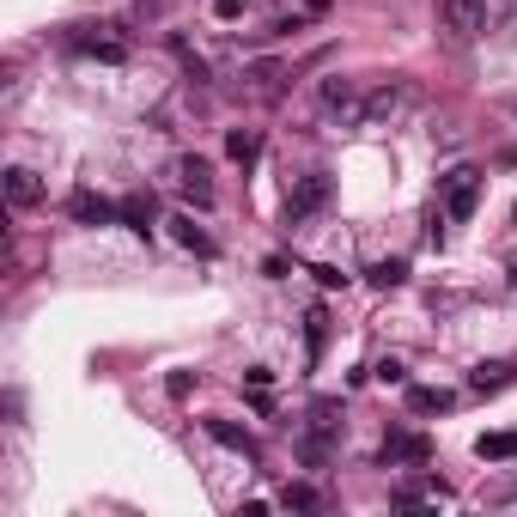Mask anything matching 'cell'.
Here are the masks:
<instances>
[{"mask_svg":"<svg viewBox=\"0 0 517 517\" xmlns=\"http://www.w3.org/2000/svg\"><path fill=\"white\" fill-rule=\"evenodd\" d=\"M323 201H329V177H323V171H311V177H305L299 189H292V195H286V207H280V219H286V226H299V219H305V213H317Z\"/></svg>","mask_w":517,"mask_h":517,"instance_id":"6","label":"cell"},{"mask_svg":"<svg viewBox=\"0 0 517 517\" xmlns=\"http://www.w3.org/2000/svg\"><path fill=\"white\" fill-rule=\"evenodd\" d=\"M475 457H481V463H511V457H517V432H487V438H475Z\"/></svg>","mask_w":517,"mask_h":517,"instance_id":"14","label":"cell"},{"mask_svg":"<svg viewBox=\"0 0 517 517\" xmlns=\"http://www.w3.org/2000/svg\"><path fill=\"white\" fill-rule=\"evenodd\" d=\"M323 110L341 116L347 128H359V110H365V92L353 80H323Z\"/></svg>","mask_w":517,"mask_h":517,"instance_id":"7","label":"cell"},{"mask_svg":"<svg viewBox=\"0 0 517 517\" xmlns=\"http://www.w3.org/2000/svg\"><path fill=\"white\" fill-rule=\"evenodd\" d=\"M7 201H13V207H37V201H43V177L25 171V165H13V171H7Z\"/></svg>","mask_w":517,"mask_h":517,"instance_id":"13","label":"cell"},{"mask_svg":"<svg viewBox=\"0 0 517 517\" xmlns=\"http://www.w3.org/2000/svg\"><path fill=\"white\" fill-rule=\"evenodd\" d=\"M438 25H445L457 43L487 31V0H438Z\"/></svg>","mask_w":517,"mask_h":517,"instance_id":"4","label":"cell"},{"mask_svg":"<svg viewBox=\"0 0 517 517\" xmlns=\"http://www.w3.org/2000/svg\"><path fill=\"white\" fill-rule=\"evenodd\" d=\"M250 80H256V92H280L286 67H280V61H256V67H250Z\"/></svg>","mask_w":517,"mask_h":517,"instance_id":"20","label":"cell"},{"mask_svg":"<svg viewBox=\"0 0 517 517\" xmlns=\"http://www.w3.org/2000/svg\"><path fill=\"white\" fill-rule=\"evenodd\" d=\"M323 341H329V317H323V311H311V317H305V347H311V359L323 353Z\"/></svg>","mask_w":517,"mask_h":517,"instance_id":"22","label":"cell"},{"mask_svg":"<svg viewBox=\"0 0 517 517\" xmlns=\"http://www.w3.org/2000/svg\"><path fill=\"white\" fill-rule=\"evenodd\" d=\"M511 219H517V207H511Z\"/></svg>","mask_w":517,"mask_h":517,"instance_id":"26","label":"cell"},{"mask_svg":"<svg viewBox=\"0 0 517 517\" xmlns=\"http://www.w3.org/2000/svg\"><path fill=\"white\" fill-rule=\"evenodd\" d=\"M171 238H177L183 250H195V256H213V238H207V232L195 226L189 213H177V219H171Z\"/></svg>","mask_w":517,"mask_h":517,"instance_id":"16","label":"cell"},{"mask_svg":"<svg viewBox=\"0 0 517 517\" xmlns=\"http://www.w3.org/2000/svg\"><path fill=\"white\" fill-rule=\"evenodd\" d=\"M177 189H183L195 207H213V177H207L201 159H177Z\"/></svg>","mask_w":517,"mask_h":517,"instance_id":"10","label":"cell"},{"mask_svg":"<svg viewBox=\"0 0 517 517\" xmlns=\"http://www.w3.org/2000/svg\"><path fill=\"white\" fill-rule=\"evenodd\" d=\"M481 171L475 165H457V171H445V177H438V201H445V213L451 219H469L475 213V201H481Z\"/></svg>","mask_w":517,"mask_h":517,"instance_id":"3","label":"cell"},{"mask_svg":"<svg viewBox=\"0 0 517 517\" xmlns=\"http://www.w3.org/2000/svg\"><path fill=\"white\" fill-rule=\"evenodd\" d=\"M67 49H80V55H98V61H128V43L122 37H110V25H80V31H73L67 37Z\"/></svg>","mask_w":517,"mask_h":517,"instance_id":"5","label":"cell"},{"mask_svg":"<svg viewBox=\"0 0 517 517\" xmlns=\"http://www.w3.org/2000/svg\"><path fill=\"white\" fill-rule=\"evenodd\" d=\"M408 408H414V414H445L451 396H445V390H408Z\"/></svg>","mask_w":517,"mask_h":517,"instance_id":"19","label":"cell"},{"mask_svg":"<svg viewBox=\"0 0 517 517\" xmlns=\"http://www.w3.org/2000/svg\"><path fill=\"white\" fill-rule=\"evenodd\" d=\"M67 213L80 219V226H110V219H122V207H110V201H104V195H92V189L73 195V201H67Z\"/></svg>","mask_w":517,"mask_h":517,"instance_id":"11","label":"cell"},{"mask_svg":"<svg viewBox=\"0 0 517 517\" xmlns=\"http://www.w3.org/2000/svg\"><path fill=\"white\" fill-rule=\"evenodd\" d=\"M402 280H408V262H402V256H396V262H378V268H372V286H384V292H390V286H402Z\"/></svg>","mask_w":517,"mask_h":517,"instance_id":"21","label":"cell"},{"mask_svg":"<svg viewBox=\"0 0 517 517\" xmlns=\"http://www.w3.org/2000/svg\"><path fill=\"white\" fill-rule=\"evenodd\" d=\"M469 384H475L481 396H487V390H505V384H511V365H475V378H469Z\"/></svg>","mask_w":517,"mask_h":517,"instance_id":"18","label":"cell"},{"mask_svg":"<svg viewBox=\"0 0 517 517\" xmlns=\"http://www.w3.org/2000/svg\"><path fill=\"white\" fill-rule=\"evenodd\" d=\"M420 104V92L408 86V80H390V86H378L372 98H365V110H359V128H378V122H396V116H408Z\"/></svg>","mask_w":517,"mask_h":517,"instance_id":"2","label":"cell"},{"mask_svg":"<svg viewBox=\"0 0 517 517\" xmlns=\"http://www.w3.org/2000/svg\"><path fill=\"white\" fill-rule=\"evenodd\" d=\"M372 378H378V384H408V372H402V359H378V365H372Z\"/></svg>","mask_w":517,"mask_h":517,"instance_id":"23","label":"cell"},{"mask_svg":"<svg viewBox=\"0 0 517 517\" xmlns=\"http://www.w3.org/2000/svg\"><path fill=\"white\" fill-rule=\"evenodd\" d=\"M280 505H286V511H323V493L305 487V481H286V487H280Z\"/></svg>","mask_w":517,"mask_h":517,"instance_id":"17","label":"cell"},{"mask_svg":"<svg viewBox=\"0 0 517 517\" xmlns=\"http://www.w3.org/2000/svg\"><path fill=\"white\" fill-rule=\"evenodd\" d=\"M335 414H341V402H317V408H311V426H305V438H299V457H305L311 469H323L329 451H335V426H341Z\"/></svg>","mask_w":517,"mask_h":517,"instance_id":"1","label":"cell"},{"mask_svg":"<svg viewBox=\"0 0 517 517\" xmlns=\"http://www.w3.org/2000/svg\"><path fill=\"white\" fill-rule=\"evenodd\" d=\"M426 457H432V445H426V438H414V432H390L384 451H378L384 469H396V463H426Z\"/></svg>","mask_w":517,"mask_h":517,"instance_id":"8","label":"cell"},{"mask_svg":"<svg viewBox=\"0 0 517 517\" xmlns=\"http://www.w3.org/2000/svg\"><path fill=\"white\" fill-rule=\"evenodd\" d=\"M207 438H213V445H226V451H238L244 463H262V445L244 426H232V420H207Z\"/></svg>","mask_w":517,"mask_h":517,"instance_id":"9","label":"cell"},{"mask_svg":"<svg viewBox=\"0 0 517 517\" xmlns=\"http://www.w3.org/2000/svg\"><path fill=\"white\" fill-rule=\"evenodd\" d=\"M116 207H122V226H128L134 238H153V219H159L153 195H128V201H116Z\"/></svg>","mask_w":517,"mask_h":517,"instance_id":"12","label":"cell"},{"mask_svg":"<svg viewBox=\"0 0 517 517\" xmlns=\"http://www.w3.org/2000/svg\"><path fill=\"white\" fill-rule=\"evenodd\" d=\"M226 153H232V165H256L262 159V134L256 128H232L226 134Z\"/></svg>","mask_w":517,"mask_h":517,"instance_id":"15","label":"cell"},{"mask_svg":"<svg viewBox=\"0 0 517 517\" xmlns=\"http://www.w3.org/2000/svg\"><path fill=\"white\" fill-rule=\"evenodd\" d=\"M213 13H219V19H238V13H244V0H213Z\"/></svg>","mask_w":517,"mask_h":517,"instance_id":"24","label":"cell"},{"mask_svg":"<svg viewBox=\"0 0 517 517\" xmlns=\"http://www.w3.org/2000/svg\"><path fill=\"white\" fill-rule=\"evenodd\" d=\"M165 7H171V0H140V19H146V13H165Z\"/></svg>","mask_w":517,"mask_h":517,"instance_id":"25","label":"cell"}]
</instances>
